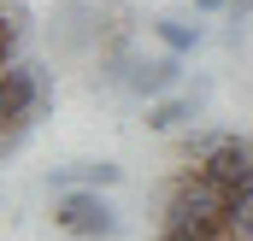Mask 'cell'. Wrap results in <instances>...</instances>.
<instances>
[{"label": "cell", "mask_w": 253, "mask_h": 241, "mask_svg": "<svg viewBox=\"0 0 253 241\" xmlns=\"http://www.w3.org/2000/svg\"><path fill=\"white\" fill-rule=\"evenodd\" d=\"M53 224H59L65 236L77 241H112L124 230V218H118V206L106 200V188H59V200H53Z\"/></svg>", "instance_id": "cell-1"}, {"label": "cell", "mask_w": 253, "mask_h": 241, "mask_svg": "<svg viewBox=\"0 0 253 241\" xmlns=\"http://www.w3.org/2000/svg\"><path fill=\"white\" fill-rule=\"evenodd\" d=\"M53 88H47V71L30 59H12L0 71V129H30V123L47 112Z\"/></svg>", "instance_id": "cell-2"}, {"label": "cell", "mask_w": 253, "mask_h": 241, "mask_svg": "<svg viewBox=\"0 0 253 241\" xmlns=\"http://www.w3.org/2000/svg\"><path fill=\"white\" fill-rule=\"evenodd\" d=\"M200 171L218 182L230 200H236V194H253V141L248 135H224V141L200 159Z\"/></svg>", "instance_id": "cell-3"}, {"label": "cell", "mask_w": 253, "mask_h": 241, "mask_svg": "<svg viewBox=\"0 0 253 241\" xmlns=\"http://www.w3.org/2000/svg\"><path fill=\"white\" fill-rule=\"evenodd\" d=\"M177 77H183V53H159V59H129L124 88H129V94H141V100H159V94H171V88H177Z\"/></svg>", "instance_id": "cell-4"}, {"label": "cell", "mask_w": 253, "mask_h": 241, "mask_svg": "<svg viewBox=\"0 0 253 241\" xmlns=\"http://www.w3.org/2000/svg\"><path fill=\"white\" fill-rule=\"evenodd\" d=\"M189 118H194L189 94H159V100H147V129H183Z\"/></svg>", "instance_id": "cell-5"}, {"label": "cell", "mask_w": 253, "mask_h": 241, "mask_svg": "<svg viewBox=\"0 0 253 241\" xmlns=\"http://www.w3.org/2000/svg\"><path fill=\"white\" fill-rule=\"evenodd\" d=\"M147 30L165 41V53H194L200 47V24H183V18H153Z\"/></svg>", "instance_id": "cell-6"}, {"label": "cell", "mask_w": 253, "mask_h": 241, "mask_svg": "<svg viewBox=\"0 0 253 241\" xmlns=\"http://www.w3.org/2000/svg\"><path fill=\"white\" fill-rule=\"evenodd\" d=\"M71 177L83 182V188H112V182L124 177V171H118V165H112V159H88V165H77V171H71ZM71 177H65V188H71Z\"/></svg>", "instance_id": "cell-7"}, {"label": "cell", "mask_w": 253, "mask_h": 241, "mask_svg": "<svg viewBox=\"0 0 253 241\" xmlns=\"http://www.w3.org/2000/svg\"><path fill=\"white\" fill-rule=\"evenodd\" d=\"M230 230L242 241H253V194H236V200H230Z\"/></svg>", "instance_id": "cell-8"}, {"label": "cell", "mask_w": 253, "mask_h": 241, "mask_svg": "<svg viewBox=\"0 0 253 241\" xmlns=\"http://www.w3.org/2000/svg\"><path fill=\"white\" fill-rule=\"evenodd\" d=\"M18 59V12H0V71Z\"/></svg>", "instance_id": "cell-9"}, {"label": "cell", "mask_w": 253, "mask_h": 241, "mask_svg": "<svg viewBox=\"0 0 253 241\" xmlns=\"http://www.w3.org/2000/svg\"><path fill=\"white\" fill-rule=\"evenodd\" d=\"M194 6H200V12H218V6H224V0H194Z\"/></svg>", "instance_id": "cell-10"}, {"label": "cell", "mask_w": 253, "mask_h": 241, "mask_svg": "<svg viewBox=\"0 0 253 241\" xmlns=\"http://www.w3.org/2000/svg\"><path fill=\"white\" fill-rule=\"evenodd\" d=\"M224 241H242V236H236V230H230V236H224Z\"/></svg>", "instance_id": "cell-11"}]
</instances>
